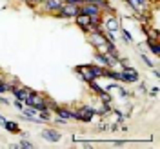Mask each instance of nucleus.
<instances>
[{
  "instance_id": "obj_3",
  "label": "nucleus",
  "mask_w": 160,
  "mask_h": 149,
  "mask_svg": "<svg viewBox=\"0 0 160 149\" xmlns=\"http://www.w3.org/2000/svg\"><path fill=\"white\" fill-rule=\"evenodd\" d=\"M80 13L88 15L89 18L102 17V7H100V4H88V2H84V4H80Z\"/></svg>"
},
{
  "instance_id": "obj_21",
  "label": "nucleus",
  "mask_w": 160,
  "mask_h": 149,
  "mask_svg": "<svg viewBox=\"0 0 160 149\" xmlns=\"http://www.w3.org/2000/svg\"><path fill=\"white\" fill-rule=\"evenodd\" d=\"M84 2H88V4H102V0H84Z\"/></svg>"
},
{
  "instance_id": "obj_16",
  "label": "nucleus",
  "mask_w": 160,
  "mask_h": 149,
  "mask_svg": "<svg viewBox=\"0 0 160 149\" xmlns=\"http://www.w3.org/2000/svg\"><path fill=\"white\" fill-rule=\"evenodd\" d=\"M17 146H18V149H33L35 147V144H31L29 140H20Z\"/></svg>"
},
{
  "instance_id": "obj_4",
  "label": "nucleus",
  "mask_w": 160,
  "mask_h": 149,
  "mask_svg": "<svg viewBox=\"0 0 160 149\" xmlns=\"http://www.w3.org/2000/svg\"><path fill=\"white\" fill-rule=\"evenodd\" d=\"M46 100L48 98H46L44 95H40V93H33L24 104H26V106H31V107H35V109H46Z\"/></svg>"
},
{
  "instance_id": "obj_17",
  "label": "nucleus",
  "mask_w": 160,
  "mask_h": 149,
  "mask_svg": "<svg viewBox=\"0 0 160 149\" xmlns=\"http://www.w3.org/2000/svg\"><path fill=\"white\" fill-rule=\"evenodd\" d=\"M140 57H142V62H144V64H148L149 67H155V64H153V62L148 58V55H140Z\"/></svg>"
},
{
  "instance_id": "obj_25",
  "label": "nucleus",
  "mask_w": 160,
  "mask_h": 149,
  "mask_svg": "<svg viewBox=\"0 0 160 149\" xmlns=\"http://www.w3.org/2000/svg\"><path fill=\"white\" fill-rule=\"evenodd\" d=\"M4 124H6V118H4V117L0 115V126H4Z\"/></svg>"
},
{
  "instance_id": "obj_10",
  "label": "nucleus",
  "mask_w": 160,
  "mask_h": 149,
  "mask_svg": "<svg viewBox=\"0 0 160 149\" xmlns=\"http://www.w3.org/2000/svg\"><path fill=\"white\" fill-rule=\"evenodd\" d=\"M75 24H77V26H78L80 29H84V31H88V27H89V17H88V15H84V13H78V15H77V17H75Z\"/></svg>"
},
{
  "instance_id": "obj_15",
  "label": "nucleus",
  "mask_w": 160,
  "mask_h": 149,
  "mask_svg": "<svg viewBox=\"0 0 160 149\" xmlns=\"http://www.w3.org/2000/svg\"><path fill=\"white\" fill-rule=\"evenodd\" d=\"M118 33L122 35V38H124V42H126V44H131V42H133V37H131V35H129L126 29H124V27H120Z\"/></svg>"
},
{
  "instance_id": "obj_6",
  "label": "nucleus",
  "mask_w": 160,
  "mask_h": 149,
  "mask_svg": "<svg viewBox=\"0 0 160 149\" xmlns=\"http://www.w3.org/2000/svg\"><path fill=\"white\" fill-rule=\"evenodd\" d=\"M62 4H64V0H44L42 2V7H44V11H48V13H58L60 7H62Z\"/></svg>"
},
{
  "instance_id": "obj_7",
  "label": "nucleus",
  "mask_w": 160,
  "mask_h": 149,
  "mask_svg": "<svg viewBox=\"0 0 160 149\" xmlns=\"http://www.w3.org/2000/svg\"><path fill=\"white\" fill-rule=\"evenodd\" d=\"M77 73L80 75V78L84 80V82H91V80H95V75H93V71H91L89 64H86V66H77Z\"/></svg>"
},
{
  "instance_id": "obj_5",
  "label": "nucleus",
  "mask_w": 160,
  "mask_h": 149,
  "mask_svg": "<svg viewBox=\"0 0 160 149\" xmlns=\"http://www.w3.org/2000/svg\"><path fill=\"white\" fill-rule=\"evenodd\" d=\"M95 115H97L95 109L86 106V107H80V109L77 111V120H80V122H91Z\"/></svg>"
},
{
  "instance_id": "obj_18",
  "label": "nucleus",
  "mask_w": 160,
  "mask_h": 149,
  "mask_svg": "<svg viewBox=\"0 0 160 149\" xmlns=\"http://www.w3.org/2000/svg\"><path fill=\"white\" fill-rule=\"evenodd\" d=\"M8 91V86H6V82L4 80H0V95H4Z\"/></svg>"
},
{
  "instance_id": "obj_2",
  "label": "nucleus",
  "mask_w": 160,
  "mask_h": 149,
  "mask_svg": "<svg viewBox=\"0 0 160 149\" xmlns=\"http://www.w3.org/2000/svg\"><path fill=\"white\" fill-rule=\"evenodd\" d=\"M102 27H104V31H109V33H118V29L122 26H120L118 17H115L113 13H109L106 18L102 17Z\"/></svg>"
},
{
  "instance_id": "obj_22",
  "label": "nucleus",
  "mask_w": 160,
  "mask_h": 149,
  "mask_svg": "<svg viewBox=\"0 0 160 149\" xmlns=\"http://www.w3.org/2000/svg\"><path fill=\"white\" fill-rule=\"evenodd\" d=\"M149 93L153 95V97H157V95H158V87H153V89H151Z\"/></svg>"
},
{
  "instance_id": "obj_23",
  "label": "nucleus",
  "mask_w": 160,
  "mask_h": 149,
  "mask_svg": "<svg viewBox=\"0 0 160 149\" xmlns=\"http://www.w3.org/2000/svg\"><path fill=\"white\" fill-rule=\"evenodd\" d=\"M0 104H4V106H8L9 102H8V100H6V98H4V97H2V95H0Z\"/></svg>"
},
{
  "instance_id": "obj_20",
  "label": "nucleus",
  "mask_w": 160,
  "mask_h": 149,
  "mask_svg": "<svg viewBox=\"0 0 160 149\" xmlns=\"http://www.w3.org/2000/svg\"><path fill=\"white\" fill-rule=\"evenodd\" d=\"M77 147H84V149H91L93 146L91 144H86V142H80V144H77Z\"/></svg>"
},
{
  "instance_id": "obj_1",
  "label": "nucleus",
  "mask_w": 160,
  "mask_h": 149,
  "mask_svg": "<svg viewBox=\"0 0 160 149\" xmlns=\"http://www.w3.org/2000/svg\"><path fill=\"white\" fill-rule=\"evenodd\" d=\"M78 13H80V6L71 4V2H64L57 17H60V18H75Z\"/></svg>"
},
{
  "instance_id": "obj_11",
  "label": "nucleus",
  "mask_w": 160,
  "mask_h": 149,
  "mask_svg": "<svg viewBox=\"0 0 160 149\" xmlns=\"http://www.w3.org/2000/svg\"><path fill=\"white\" fill-rule=\"evenodd\" d=\"M57 115H58L60 118H64V120H77V111H69V109H66V107H57Z\"/></svg>"
},
{
  "instance_id": "obj_12",
  "label": "nucleus",
  "mask_w": 160,
  "mask_h": 149,
  "mask_svg": "<svg viewBox=\"0 0 160 149\" xmlns=\"http://www.w3.org/2000/svg\"><path fill=\"white\" fill-rule=\"evenodd\" d=\"M2 127H4V129H8L9 133H13V135H18V133H20L18 124H17V122H11V120H6V124H4Z\"/></svg>"
},
{
  "instance_id": "obj_19",
  "label": "nucleus",
  "mask_w": 160,
  "mask_h": 149,
  "mask_svg": "<svg viewBox=\"0 0 160 149\" xmlns=\"http://www.w3.org/2000/svg\"><path fill=\"white\" fill-rule=\"evenodd\" d=\"M13 106H15V107H17V109H24V104H22V102H20V100H15V102H13Z\"/></svg>"
},
{
  "instance_id": "obj_24",
  "label": "nucleus",
  "mask_w": 160,
  "mask_h": 149,
  "mask_svg": "<svg viewBox=\"0 0 160 149\" xmlns=\"http://www.w3.org/2000/svg\"><path fill=\"white\" fill-rule=\"evenodd\" d=\"M153 75H155V77H157V78H160V71L157 69V67H155V69H153Z\"/></svg>"
},
{
  "instance_id": "obj_14",
  "label": "nucleus",
  "mask_w": 160,
  "mask_h": 149,
  "mask_svg": "<svg viewBox=\"0 0 160 149\" xmlns=\"http://www.w3.org/2000/svg\"><path fill=\"white\" fill-rule=\"evenodd\" d=\"M148 40H153V42H160V38H158V27H155V29H149L148 27Z\"/></svg>"
},
{
  "instance_id": "obj_8",
  "label": "nucleus",
  "mask_w": 160,
  "mask_h": 149,
  "mask_svg": "<svg viewBox=\"0 0 160 149\" xmlns=\"http://www.w3.org/2000/svg\"><path fill=\"white\" fill-rule=\"evenodd\" d=\"M122 73H124V77H126V82H138L140 80V75L138 71L135 69V67H131V66H126L124 69H122Z\"/></svg>"
},
{
  "instance_id": "obj_9",
  "label": "nucleus",
  "mask_w": 160,
  "mask_h": 149,
  "mask_svg": "<svg viewBox=\"0 0 160 149\" xmlns=\"http://www.w3.org/2000/svg\"><path fill=\"white\" fill-rule=\"evenodd\" d=\"M40 135H42V138H46L48 142H53V144H55V142H58V140L62 138V135H60L57 129H44Z\"/></svg>"
},
{
  "instance_id": "obj_13",
  "label": "nucleus",
  "mask_w": 160,
  "mask_h": 149,
  "mask_svg": "<svg viewBox=\"0 0 160 149\" xmlns=\"http://www.w3.org/2000/svg\"><path fill=\"white\" fill-rule=\"evenodd\" d=\"M146 44H148V47L153 51V55H155V57H160V42H153V40H148Z\"/></svg>"
}]
</instances>
